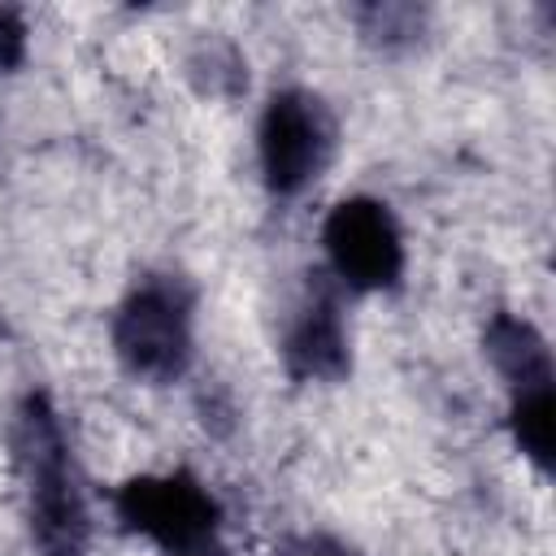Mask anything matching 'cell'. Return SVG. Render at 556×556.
Instances as JSON below:
<instances>
[{
    "instance_id": "2",
    "label": "cell",
    "mask_w": 556,
    "mask_h": 556,
    "mask_svg": "<svg viewBox=\"0 0 556 556\" xmlns=\"http://www.w3.org/2000/svg\"><path fill=\"white\" fill-rule=\"evenodd\" d=\"M113 348L130 374L143 378H174L191 361V304L174 282H148L139 287L117 321H113Z\"/></svg>"
},
{
    "instance_id": "11",
    "label": "cell",
    "mask_w": 556,
    "mask_h": 556,
    "mask_svg": "<svg viewBox=\"0 0 556 556\" xmlns=\"http://www.w3.org/2000/svg\"><path fill=\"white\" fill-rule=\"evenodd\" d=\"M174 556H222L213 543H200V547H187V552H174Z\"/></svg>"
},
{
    "instance_id": "10",
    "label": "cell",
    "mask_w": 556,
    "mask_h": 556,
    "mask_svg": "<svg viewBox=\"0 0 556 556\" xmlns=\"http://www.w3.org/2000/svg\"><path fill=\"white\" fill-rule=\"evenodd\" d=\"M282 556H348V547H339L334 539H321V534H308V539H295L282 547Z\"/></svg>"
},
{
    "instance_id": "6",
    "label": "cell",
    "mask_w": 556,
    "mask_h": 556,
    "mask_svg": "<svg viewBox=\"0 0 556 556\" xmlns=\"http://www.w3.org/2000/svg\"><path fill=\"white\" fill-rule=\"evenodd\" d=\"M287 361L304 378H339L343 374V365H348L343 326L326 300L304 308V317L295 321V330L287 339Z\"/></svg>"
},
{
    "instance_id": "3",
    "label": "cell",
    "mask_w": 556,
    "mask_h": 556,
    "mask_svg": "<svg viewBox=\"0 0 556 556\" xmlns=\"http://www.w3.org/2000/svg\"><path fill=\"white\" fill-rule=\"evenodd\" d=\"M117 517L126 521V530L148 534L169 552H187V547L213 543L217 500L191 473L135 478L117 491Z\"/></svg>"
},
{
    "instance_id": "4",
    "label": "cell",
    "mask_w": 556,
    "mask_h": 556,
    "mask_svg": "<svg viewBox=\"0 0 556 556\" xmlns=\"http://www.w3.org/2000/svg\"><path fill=\"white\" fill-rule=\"evenodd\" d=\"M334 274L356 291H382L404 274V243L395 217L378 200H343L321 230Z\"/></svg>"
},
{
    "instance_id": "7",
    "label": "cell",
    "mask_w": 556,
    "mask_h": 556,
    "mask_svg": "<svg viewBox=\"0 0 556 556\" xmlns=\"http://www.w3.org/2000/svg\"><path fill=\"white\" fill-rule=\"evenodd\" d=\"M486 343H491V356L500 365V374L517 387H539V382H552V361H547V348L543 339L534 334L530 321L521 317H495L491 330H486Z\"/></svg>"
},
{
    "instance_id": "1",
    "label": "cell",
    "mask_w": 556,
    "mask_h": 556,
    "mask_svg": "<svg viewBox=\"0 0 556 556\" xmlns=\"http://www.w3.org/2000/svg\"><path fill=\"white\" fill-rule=\"evenodd\" d=\"M17 447L22 469L30 482V517L39 547L48 556H78L87 543V508L70 469V452L56 426V413L43 395H30L17 417Z\"/></svg>"
},
{
    "instance_id": "8",
    "label": "cell",
    "mask_w": 556,
    "mask_h": 556,
    "mask_svg": "<svg viewBox=\"0 0 556 556\" xmlns=\"http://www.w3.org/2000/svg\"><path fill=\"white\" fill-rule=\"evenodd\" d=\"M513 434H517V447L539 469L552 465V452H556V395H552V382L513 391Z\"/></svg>"
},
{
    "instance_id": "5",
    "label": "cell",
    "mask_w": 556,
    "mask_h": 556,
    "mask_svg": "<svg viewBox=\"0 0 556 556\" xmlns=\"http://www.w3.org/2000/svg\"><path fill=\"white\" fill-rule=\"evenodd\" d=\"M326 156V117L308 96L282 91L261 117V169L278 195H295Z\"/></svg>"
},
{
    "instance_id": "9",
    "label": "cell",
    "mask_w": 556,
    "mask_h": 556,
    "mask_svg": "<svg viewBox=\"0 0 556 556\" xmlns=\"http://www.w3.org/2000/svg\"><path fill=\"white\" fill-rule=\"evenodd\" d=\"M26 52V26L13 9H0V70H13Z\"/></svg>"
}]
</instances>
